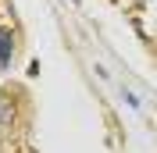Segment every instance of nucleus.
<instances>
[{
	"label": "nucleus",
	"mask_w": 157,
	"mask_h": 153,
	"mask_svg": "<svg viewBox=\"0 0 157 153\" xmlns=\"http://www.w3.org/2000/svg\"><path fill=\"white\" fill-rule=\"evenodd\" d=\"M11 54H14V39H11L7 29H0V68L11 64Z\"/></svg>",
	"instance_id": "1"
}]
</instances>
